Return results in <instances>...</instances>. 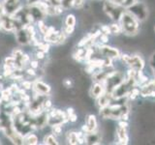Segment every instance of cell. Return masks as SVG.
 Here are the masks:
<instances>
[{"label":"cell","instance_id":"6da1fadb","mask_svg":"<svg viewBox=\"0 0 155 145\" xmlns=\"http://www.w3.org/2000/svg\"><path fill=\"white\" fill-rule=\"evenodd\" d=\"M127 98V97H126ZM125 98V99H126ZM124 99V100H125ZM124 100L122 103H115L113 104V102L104 106V108H99V115L101 118L103 119H111V120H120L122 115L130 112V108H129V101L124 103Z\"/></svg>","mask_w":155,"mask_h":145},{"label":"cell","instance_id":"7a4b0ae2","mask_svg":"<svg viewBox=\"0 0 155 145\" xmlns=\"http://www.w3.org/2000/svg\"><path fill=\"white\" fill-rule=\"evenodd\" d=\"M120 23L121 30L122 33L126 36L132 37L138 35L140 32V21L136 18L132 14L129 13L127 10L121 16L120 21H118Z\"/></svg>","mask_w":155,"mask_h":145},{"label":"cell","instance_id":"3957f363","mask_svg":"<svg viewBox=\"0 0 155 145\" xmlns=\"http://www.w3.org/2000/svg\"><path fill=\"white\" fill-rule=\"evenodd\" d=\"M125 8L116 4L110 0H105L103 4V11L107 17H109L113 21H119L121 16L125 12Z\"/></svg>","mask_w":155,"mask_h":145},{"label":"cell","instance_id":"277c9868","mask_svg":"<svg viewBox=\"0 0 155 145\" xmlns=\"http://www.w3.org/2000/svg\"><path fill=\"white\" fill-rule=\"evenodd\" d=\"M119 59L122 61V63L129 67V69H132L135 71H143L144 69L145 63L144 60L138 54H121Z\"/></svg>","mask_w":155,"mask_h":145},{"label":"cell","instance_id":"5b68a950","mask_svg":"<svg viewBox=\"0 0 155 145\" xmlns=\"http://www.w3.org/2000/svg\"><path fill=\"white\" fill-rule=\"evenodd\" d=\"M125 77H126V76L122 72L115 71V70L113 71L104 82L106 91L110 92V93H113V91L116 88V87L119 86L124 81Z\"/></svg>","mask_w":155,"mask_h":145},{"label":"cell","instance_id":"8992f818","mask_svg":"<svg viewBox=\"0 0 155 145\" xmlns=\"http://www.w3.org/2000/svg\"><path fill=\"white\" fill-rule=\"evenodd\" d=\"M129 13H131L133 16L138 19L140 22L145 21L148 18V7L147 5L143 1H138L135 2L132 6L126 9Z\"/></svg>","mask_w":155,"mask_h":145},{"label":"cell","instance_id":"52a82bcc","mask_svg":"<svg viewBox=\"0 0 155 145\" xmlns=\"http://www.w3.org/2000/svg\"><path fill=\"white\" fill-rule=\"evenodd\" d=\"M96 50L99 52V54L102 55L104 58H108V59H110L113 61L119 59L121 55L118 48L107 45H101V44L96 43Z\"/></svg>","mask_w":155,"mask_h":145},{"label":"cell","instance_id":"ba28073f","mask_svg":"<svg viewBox=\"0 0 155 145\" xmlns=\"http://www.w3.org/2000/svg\"><path fill=\"white\" fill-rule=\"evenodd\" d=\"M32 92L37 95L48 97L51 93V86L48 83H47V82L43 81L40 77H37V79L33 80Z\"/></svg>","mask_w":155,"mask_h":145},{"label":"cell","instance_id":"9c48e42d","mask_svg":"<svg viewBox=\"0 0 155 145\" xmlns=\"http://www.w3.org/2000/svg\"><path fill=\"white\" fill-rule=\"evenodd\" d=\"M2 7L4 14L14 16L19 9L23 7L21 0H2Z\"/></svg>","mask_w":155,"mask_h":145},{"label":"cell","instance_id":"30bf717a","mask_svg":"<svg viewBox=\"0 0 155 145\" xmlns=\"http://www.w3.org/2000/svg\"><path fill=\"white\" fill-rule=\"evenodd\" d=\"M15 38H16V41L18 42V44H19V45H21V46L30 45L31 38L29 36L27 30L23 26L18 28V30L15 32Z\"/></svg>","mask_w":155,"mask_h":145},{"label":"cell","instance_id":"8fae6325","mask_svg":"<svg viewBox=\"0 0 155 145\" xmlns=\"http://www.w3.org/2000/svg\"><path fill=\"white\" fill-rule=\"evenodd\" d=\"M113 101H114L113 94L110 93V92L105 91L100 97H98V98L96 99V105L98 108H104V106L110 105Z\"/></svg>","mask_w":155,"mask_h":145},{"label":"cell","instance_id":"7c38bea8","mask_svg":"<svg viewBox=\"0 0 155 145\" xmlns=\"http://www.w3.org/2000/svg\"><path fill=\"white\" fill-rule=\"evenodd\" d=\"M106 91L105 89V84L103 82H94L93 85L91 86V88L89 90V95L91 98L97 99L98 97H100L102 94Z\"/></svg>","mask_w":155,"mask_h":145},{"label":"cell","instance_id":"4fadbf2b","mask_svg":"<svg viewBox=\"0 0 155 145\" xmlns=\"http://www.w3.org/2000/svg\"><path fill=\"white\" fill-rule=\"evenodd\" d=\"M115 133H116V137H117L118 144H128L129 137L127 134V128H122L118 126L115 130Z\"/></svg>","mask_w":155,"mask_h":145},{"label":"cell","instance_id":"5bb4252c","mask_svg":"<svg viewBox=\"0 0 155 145\" xmlns=\"http://www.w3.org/2000/svg\"><path fill=\"white\" fill-rule=\"evenodd\" d=\"M85 140L86 144H101V135L96 130L94 132L85 134Z\"/></svg>","mask_w":155,"mask_h":145},{"label":"cell","instance_id":"9a60e30c","mask_svg":"<svg viewBox=\"0 0 155 145\" xmlns=\"http://www.w3.org/2000/svg\"><path fill=\"white\" fill-rule=\"evenodd\" d=\"M85 125L87 126V129H88L89 133L96 130L97 128H98V122H97L96 116H95L94 114H89V115H87Z\"/></svg>","mask_w":155,"mask_h":145},{"label":"cell","instance_id":"2e32d148","mask_svg":"<svg viewBox=\"0 0 155 145\" xmlns=\"http://www.w3.org/2000/svg\"><path fill=\"white\" fill-rule=\"evenodd\" d=\"M39 143V137L36 134L29 132L23 135V144L28 145H36Z\"/></svg>","mask_w":155,"mask_h":145},{"label":"cell","instance_id":"e0dca14e","mask_svg":"<svg viewBox=\"0 0 155 145\" xmlns=\"http://www.w3.org/2000/svg\"><path fill=\"white\" fill-rule=\"evenodd\" d=\"M66 141L71 145L79 144V137H78V132L76 130H69L66 133Z\"/></svg>","mask_w":155,"mask_h":145},{"label":"cell","instance_id":"ac0fdd59","mask_svg":"<svg viewBox=\"0 0 155 145\" xmlns=\"http://www.w3.org/2000/svg\"><path fill=\"white\" fill-rule=\"evenodd\" d=\"M43 144L46 145H57L59 144L57 140V137L53 134H48L43 138Z\"/></svg>","mask_w":155,"mask_h":145},{"label":"cell","instance_id":"d6986e66","mask_svg":"<svg viewBox=\"0 0 155 145\" xmlns=\"http://www.w3.org/2000/svg\"><path fill=\"white\" fill-rule=\"evenodd\" d=\"M37 24V28L39 32H40L42 35H46L48 30V25H47V23L45 22V19H40V21H36Z\"/></svg>","mask_w":155,"mask_h":145},{"label":"cell","instance_id":"ffe728a7","mask_svg":"<svg viewBox=\"0 0 155 145\" xmlns=\"http://www.w3.org/2000/svg\"><path fill=\"white\" fill-rule=\"evenodd\" d=\"M110 33L114 36H118L119 34L122 33L120 23L118 21H114L111 24H110Z\"/></svg>","mask_w":155,"mask_h":145},{"label":"cell","instance_id":"44dd1931","mask_svg":"<svg viewBox=\"0 0 155 145\" xmlns=\"http://www.w3.org/2000/svg\"><path fill=\"white\" fill-rule=\"evenodd\" d=\"M64 24L67 26H76L77 24V18L76 16L73 14H68L65 17L64 19Z\"/></svg>","mask_w":155,"mask_h":145},{"label":"cell","instance_id":"7402d4cb","mask_svg":"<svg viewBox=\"0 0 155 145\" xmlns=\"http://www.w3.org/2000/svg\"><path fill=\"white\" fill-rule=\"evenodd\" d=\"M110 1H113L116 4L120 5V6H122L123 8L127 9L130 6H132L135 2H137L138 0H110Z\"/></svg>","mask_w":155,"mask_h":145},{"label":"cell","instance_id":"603a6c76","mask_svg":"<svg viewBox=\"0 0 155 145\" xmlns=\"http://www.w3.org/2000/svg\"><path fill=\"white\" fill-rule=\"evenodd\" d=\"M51 44H48L47 42H44V41H41L40 43L38 44V46L36 47H37V50H40L44 51L45 53H48L51 50Z\"/></svg>","mask_w":155,"mask_h":145},{"label":"cell","instance_id":"cb8c5ba5","mask_svg":"<svg viewBox=\"0 0 155 145\" xmlns=\"http://www.w3.org/2000/svg\"><path fill=\"white\" fill-rule=\"evenodd\" d=\"M63 133V124L53 125L51 126V134H53L56 137H59Z\"/></svg>","mask_w":155,"mask_h":145},{"label":"cell","instance_id":"d4e9b609","mask_svg":"<svg viewBox=\"0 0 155 145\" xmlns=\"http://www.w3.org/2000/svg\"><path fill=\"white\" fill-rule=\"evenodd\" d=\"M19 85H21V87H22L23 89H25L26 91H28V90H32L33 81L29 80V79H22L21 82H19Z\"/></svg>","mask_w":155,"mask_h":145},{"label":"cell","instance_id":"484cf974","mask_svg":"<svg viewBox=\"0 0 155 145\" xmlns=\"http://www.w3.org/2000/svg\"><path fill=\"white\" fill-rule=\"evenodd\" d=\"M4 64H6L10 67H13L16 69V58H15L12 54L6 56L4 58Z\"/></svg>","mask_w":155,"mask_h":145},{"label":"cell","instance_id":"4316f807","mask_svg":"<svg viewBox=\"0 0 155 145\" xmlns=\"http://www.w3.org/2000/svg\"><path fill=\"white\" fill-rule=\"evenodd\" d=\"M65 7L63 6L62 3H59V4H55L54 5V16H57L59 17L61 14L65 12Z\"/></svg>","mask_w":155,"mask_h":145},{"label":"cell","instance_id":"83f0119b","mask_svg":"<svg viewBox=\"0 0 155 145\" xmlns=\"http://www.w3.org/2000/svg\"><path fill=\"white\" fill-rule=\"evenodd\" d=\"M52 108V103H51V100L50 98H48V96L46 97L45 99L43 101V108L45 111H48L51 108Z\"/></svg>","mask_w":155,"mask_h":145},{"label":"cell","instance_id":"f1b7e54d","mask_svg":"<svg viewBox=\"0 0 155 145\" xmlns=\"http://www.w3.org/2000/svg\"><path fill=\"white\" fill-rule=\"evenodd\" d=\"M24 72H25V75L28 76H32V77L37 76V70L33 69V68H31L30 66H28L27 68L24 69Z\"/></svg>","mask_w":155,"mask_h":145},{"label":"cell","instance_id":"f546056e","mask_svg":"<svg viewBox=\"0 0 155 145\" xmlns=\"http://www.w3.org/2000/svg\"><path fill=\"white\" fill-rule=\"evenodd\" d=\"M34 58H36V59L39 61L44 60L46 58V53L42 50H37L36 52L34 53Z\"/></svg>","mask_w":155,"mask_h":145},{"label":"cell","instance_id":"4dcf8cb0","mask_svg":"<svg viewBox=\"0 0 155 145\" xmlns=\"http://www.w3.org/2000/svg\"><path fill=\"white\" fill-rule=\"evenodd\" d=\"M28 66H30L31 68H33V69L37 70V69H39V68L41 67V65H40V61L37 60L36 58H34V59H31L30 61H29Z\"/></svg>","mask_w":155,"mask_h":145},{"label":"cell","instance_id":"1f68e13d","mask_svg":"<svg viewBox=\"0 0 155 145\" xmlns=\"http://www.w3.org/2000/svg\"><path fill=\"white\" fill-rule=\"evenodd\" d=\"M62 30L66 33L67 36H70V35H72V34L75 32V26H67V25H64V27L62 28Z\"/></svg>","mask_w":155,"mask_h":145},{"label":"cell","instance_id":"d6a6232c","mask_svg":"<svg viewBox=\"0 0 155 145\" xmlns=\"http://www.w3.org/2000/svg\"><path fill=\"white\" fill-rule=\"evenodd\" d=\"M100 31L104 34H107V35H110V25H107V24H103V25H100L99 27Z\"/></svg>","mask_w":155,"mask_h":145},{"label":"cell","instance_id":"836d02e7","mask_svg":"<svg viewBox=\"0 0 155 145\" xmlns=\"http://www.w3.org/2000/svg\"><path fill=\"white\" fill-rule=\"evenodd\" d=\"M62 84L64 87H66V88H70V87L73 85V82L70 79H65L62 81Z\"/></svg>","mask_w":155,"mask_h":145},{"label":"cell","instance_id":"e575fe53","mask_svg":"<svg viewBox=\"0 0 155 145\" xmlns=\"http://www.w3.org/2000/svg\"><path fill=\"white\" fill-rule=\"evenodd\" d=\"M68 119H69V122L70 123H76L79 118H78V114H76L74 112L73 114H71L70 116H68Z\"/></svg>","mask_w":155,"mask_h":145},{"label":"cell","instance_id":"d590c367","mask_svg":"<svg viewBox=\"0 0 155 145\" xmlns=\"http://www.w3.org/2000/svg\"><path fill=\"white\" fill-rule=\"evenodd\" d=\"M118 126H119V127H122V128H128L129 124H128L127 121L121 120V119H120V120L118 121Z\"/></svg>","mask_w":155,"mask_h":145},{"label":"cell","instance_id":"8d00e7d4","mask_svg":"<svg viewBox=\"0 0 155 145\" xmlns=\"http://www.w3.org/2000/svg\"><path fill=\"white\" fill-rule=\"evenodd\" d=\"M149 65H150V68H154L155 67V52L152 54V56L150 57V59H149Z\"/></svg>","mask_w":155,"mask_h":145},{"label":"cell","instance_id":"74e56055","mask_svg":"<svg viewBox=\"0 0 155 145\" xmlns=\"http://www.w3.org/2000/svg\"><path fill=\"white\" fill-rule=\"evenodd\" d=\"M65 112H66L67 116H70L71 114H73V113L75 112V110H74V108H67L66 110H65Z\"/></svg>","mask_w":155,"mask_h":145},{"label":"cell","instance_id":"f35d334b","mask_svg":"<svg viewBox=\"0 0 155 145\" xmlns=\"http://www.w3.org/2000/svg\"><path fill=\"white\" fill-rule=\"evenodd\" d=\"M3 7H2V3L0 2V18L2 17V14H3Z\"/></svg>","mask_w":155,"mask_h":145},{"label":"cell","instance_id":"ab89813d","mask_svg":"<svg viewBox=\"0 0 155 145\" xmlns=\"http://www.w3.org/2000/svg\"><path fill=\"white\" fill-rule=\"evenodd\" d=\"M4 103V102H3V100H2V98H1V97H0V105H2V104Z\"/></svg>","mask_w":155,"mask_h":145},{"label":"cell","instance_id":"60d3db41","mask_svg":"<svg viewBox=\"0 0 155 145\" xmlns=\"http://www.w3.org/2000/svg\"><path fill=\"white\" fill-rule=\"evenodd\" d=\"M2 90V83H0V92Z\"/></svg>","mask_w":155,"mask_h":145},{"label":"cell","instance_id":"b9f144b4","mask_svg":"<svg viewBox=\"0 0 155 145\" xmlns=\"http://www.w3.org/2000/svg\"><path fill=\"white\" fill-rule=\"evenodd\" d=\"M154 30H155V27H154Z\"/></svg>","mask_w":155,"mask_h":145}]
</instances>
